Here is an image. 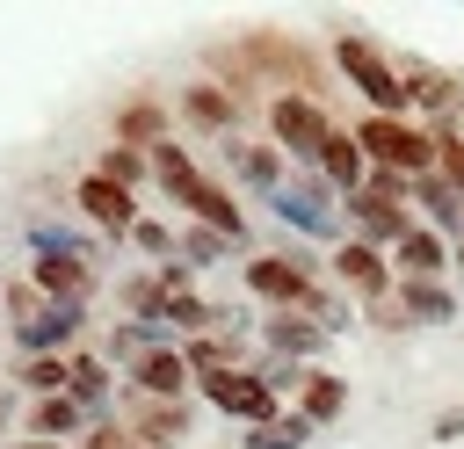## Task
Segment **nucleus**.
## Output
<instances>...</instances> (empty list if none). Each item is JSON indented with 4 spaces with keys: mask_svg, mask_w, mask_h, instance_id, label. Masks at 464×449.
Masks as SVG:
<instances>
[{
    "mask_svg": "<svg viewBox=\"0 0 464 449\" xmlns=\"http://www.w3.org/2000/svg\"><path fill=\"white\" fill-rule=\"evenodd\" d=\"M145 159H152V181H160V188H167L174 203H188L203 232H218V239H239V232H246L239 203H232V196H225L218 181H203V174H196V159H188V152H181L174 138H167V145H152Z\"/></svg>",
    "mask_w": 464,
    "mask_h": 449,
    "instance_id": "f257e3e1",
    "label": "nucleus"
},
{
    "mask_svg": "<svg viewBox=\"0 0 464 449\" xmlns=\"http://www.w3.org/2000/svg\"><path fill=\"white\" fill-rule=\"evenodd\" d=\"M334 65H341V72H348V87L370 101V116H406V109H413L406 72H399L370 36H341V43H334Z\"/></svg>",
    "mask_w": 464,
    "mask_h": 449,
    "instance_id": "f03ea898",
    "label": "nucleus"
},
{
    "mask_svg": "<svg viewBox=\"0 0 464 449\" xmlns=\"http://www.w3.org/2000/svg\"><path fill=\"white\" fill-rule=\"evenodd\" d=\"M355 145H362V159H377L384 174H406V181L435 174V138H428L420 123H406V116H362V123H355Z\"/></svg>",
    "mask_w": 464,
    "mask_h": 449,
    "instance_id": "7ed1b4c3",
    "label": "nucleus"
},
{
    "mask_svg": "<svg viewBox=\"0 0 464 449\" xmlns=\"http://www.w3.org/2000/svg\"><path fill=\"white\" fill-rule=\"evenodd\" d=\"M246 290H254V297H268V304H283V311H304V319H319V326L334 333L326 297L312 290V275H304L290 253H254V261H246Z\"/></svg>",
    "mask_w": 464,
    "mask_h": 449,
    "instance_id": "20e7f679",
    "label": "nucleus"
},
{
    "mask_svg": "<svg viewBox=\"0 0 464 449\" xmlns=\"http://www.w3.org/2000/svg\"><path fill=\"white\" fill-rule=\"evenodd\" d=\"M7 311H14V340H22V355H51L58 340H72V333H80V311H72V304L36 297L29 282H14V290H7Z\"/></svg>",
    "mask_w": 464,
    "mask_h": 449,
    "instance_id": "39448f33",
    "label": "nucleus"
},
{
    "mask_svg": "<svg viewBox=\"0 0 464 449\" xmlns=\"http://www.w3.org/2000/svg\"><path fill=\"white\" fill-rule=\"evenodd\" d=\"M268 130H276V152L312 159V167H319V152H326V138H334L326 109H319L312 94H276V101H268Z\"/></svg>",
    "mask_w": 464,
    "mask_h": 449,
    "instance_id": "423d86ee",
    "label": "nucleus"
},
{
    "mask_svg": "<svg viewBox=\"0 0 464 449\" xmlns=\"http://www.w3.org/2000/svg\"><path fill=\"white\" fill-rule=\"evenodd\" d=\"M196 384H203V398H210L225 420H246V427H268V420H276V391H268L261 369H210V377H196Z\"/></svg>",
    "mask_w": 464,
    "mask_h": 449,
    "instance_id": "0eeeda50",
    "label": "nucleus"
},
{
    "mask_svg": "<svg viewBox=\"0 0 464 449\" xmlns=\"http://www.w3.org/2000/svg\"><path fill=\"white\" fill-rule=\"evenodd\" d=\"M29 290L36 297H51V304H87V290H94V268L87 261H72V253H36L29 261Z\"/></svg>",
    "mask_w": 464,
    "mask_h": 449,
    "instance_id": "6e6552de",
    "label": "nucleus"
},
{
    "mask_svg": "<svg viewBox=\"0 0 464 449\" xmlns=\"http://www.w3.org/2000/svg\"><path fill=\"white\" fill-rule=\"evenodd\" d=\"M72 196H80V210H87L102 232H130V224H138V196H130V188H116L109 174H80V188H72Z\"/></svg>",
    "mask_w": 464,
    "mask_h": 449,
    "instance_id": "1a4fd4ad",
    "label": "nucleus"
},
{
    "mask_svg": "<svg viewBox=\"0 0 464 449\" xmlns=\"http://www.w3.org/2000/svg\"><path fill=\"white\" fill-rule=\"evenodd\" d=\"M334 275H341L355 297H370V304H384V290H392V268H384V253H377V246H362V239H348V246L334 253Z\"/></svg>",
    "mask_w": 464,
    "mask_h": 449,
    "instance_id": "9d476101",
    "label": "nucleus"
},
{
    "mask_svg": "<svg viewBox=\"0 0 464 449\" xmlns=\"http://www.w3.org/2000/svg\"><path fill=\"white\" fill-rule=\"evenodd\" d=\"M130 377H138V391H145L152 406H174V398H181V384H188L196 369H188V355H181V348H152Z\"/></svg>",
    "mask_w": 464,
    "mask_h": 449,
    "instance_id": "9b49d317",
    "label": "nucleus"
},
{
    "mask_svg": "<svg viewBox=\"0 0 464 449\" xmlns=\"http://www.w3.org/2000/svg\"><path fill=\"white\" fill-rule=\"evenodd\" d=\"M348 210H355V224H362V246H377V239H392V246H399V239L413 232V224H406V210H399L392 196L355 188V196H348Z\"/></svg>",
    "mask_w": 464,
    "mask_h": 449,
    "instance_id": "f8f14e48",
    "label": "nucleus"
},
{
    "mask_svg": "<svg viewBox=\"0 0 464 449\" xmlns=\"http://www.w3.org/2000/svg\"><path fill=\"white\" fill-rule=\"evenodd\" d=\"M116 145H130V152L167 145V109H160V101H123V109H116Z\"/></svg>",
    "mask_w": 464,
    "mask_h": 449,
    "instance_id": "ddd939ff",
    "label": "nucleus"
},
{
    "mask_svg": "<svg viewBox=\"0 0 464 449\" xmlns=\"http://www.w3.org/2000/svg\"><path fill=\"white\" fill-rule=\"evenodd\" d=\"M399 319H413V326H450V319H457V297H450L442 282H399Z\"/></svg>",
    "mask_w": 464,
    "mask_h": 449,
    "instance_id": "4468645a",
    "label": "nucleus"
},
{
    "mask_svg": "<svg viewBox=\"0 0 464 449\" xmlns=\"http://www.w3.org/2000/svg\"><path fill=\"white\" fill-rule=\"evenodd\" d=\"M392 261L406 268V282H435V268H442L450 253H442V239H435L428 224H413V232H406V239L392 246Z\"/></svg>",
    "mask_w": 464,
    "mask_h": 449,
    "instance_id": "2eb2a0df",
    "label": "nucleus"
},
{
    "mask_svg": "<svg viewBox=\"0 0 464 449\" xmlns=\"http://www.w3.org/2000/svg\"><path fill=\"white\" fill-rule=\"evenodd\" d=\"M261 340H268L276 355H290V362H297V355H319L326 326H319V319H304V311H297V319L283 311V319H268V326H261Z\"/></svg>",
    "mask_w": 464,
    "mask_h": 449,
    "instance_id": "dca6fc26",
    "label": "nucleus"
},
{
    "mask_svg": "<svg viewBox=\"0 0 464 449\" xmlns=\"http://www.w3.org/2000/svg\"><path fill=\"white\" fill-rule=\"evenodd\" d=\"M319 174H326L334 188H348V196L362 188V145H355V130H334V138H326V152H319Z\"/></svg>",
    "mask_w": 464,
    "mask_h": 449,
    "instance_id": "f3484780",
    "label": "nucleus"
},
{
    "mask_svg": "<svg viewBox=\"0 0 464 449\" xmlns=\"http://www.w3.org/2000/svg\"><path fill=\"white\" fill-rule=\"evenodd\" d=\"M225 152H232L239 181H254L261 196H276V188H283V152H276V145H239V138H232Z\"/></svg>",
    "mask_w": 464,
    "mask_h": 449,
    "instance_id": "a211bd4d",
    "label": "nucleus"
},
{
    "mask_svg": "<svg viewBox=\"0 0 464 449\" xmlns=\"http://www.w3.org/2000/svg\"><path fill=\"white\" fill-rule=\"evenodd\" d=\"M268 210H276L283 224H297V232H334V217H326L319 188H276V196H268Z\"/></svg>",
    "mask_w": 464,
    "mask_h": 449,
    "instance_id": "6ab92c4d",
    "label": "nucleus"
},
{
    "mask_svg": "<svg viewBox=\"0 0 464 449\" xmlns=\"http://www.w3.org/2000/svg\"><path fill=\"white\" fill-rule=\"evenodd\" d=\"M181 116H188L196 130H232V94L203 80V87H188V94H181Z\"/></svg>",
    "mask_w": 464,
    "mask_h": 449,
    "instance_id": "aec40b11",
    "label": "nucleus"
},
{
    "mask_svg": "<svg viewBox=\"0 0 464 449\" xmlns=\"http://www.w3.org/2000/svg\"><path fill=\"white\" fill-rule=\"evenodd\" d=\"M297 384H304V420H312V427H326V420L348 406V384H341V377H326V369H304Z\"/></svg>",
    "mask_w": 464,
    "mask_h": 449,
    "instance_id": "412c9836",
    "label": "nucleus"
},
{
    "mask_svg": "<svg viewBox=\"0 0 464 449\" xmlns=\"http://www.w3.org/2000/svg\"><path fill=\"white\" fill-rule=\"evenodd\" d=\"M65 398H72L80 413H94V406L109 398V369H102L94 355H72V377H65Z\"/></svg>",
    "mask_w": 464,
    "mask_h": 449,
    "instance_id": "4be33fe9",
    "label": "nucleus"
},
{
    "mask_svg": "<svg viewBox=\"0 0 464 449\" xmlns=\"http://www.w3.org/2000/svg\"><path fill=\"white\" fill-rule=\"evenodd\" d=\"M65 377H72V362H58V355H22V384H29L36 398H65Z\"/></svg>",
    "mask_w": 464,
    "mask_h": 449,
    "instance_id": "5701e85b",
    "label": "nucleus"
},
{
    "mask_svg": "<svg viewBox=\"0 0 464 449\" xmlns=\"http://www.w3.org/2000/svg\"><path fill=\"white\" fill-rule=\"evenodd\" d=\"M130 435H145L152 449H167V442H181V435H188V413H181V406H145Z\"/></svg>",
    "mask_w": 464,
    "mask_h": 449,
    "instance_id": "b1692460",
    "label": "nucleus"
},
{
    "mask_svg": "<svg viewBox=\"0 0 464 449\" xmlns=\"http://www.w3.org/2000/svg\"><path fill=\"white\" fill-rule=\"evenodd\" d=\"M304 442H312V420H304V413H290V420L276 413L268 427H254V435H246V449H304Z\"/></svg>",
    "mask_w": 464,
    "mask_h": 449,
    "instance_id": "393cba45",
    "label": "nucleus"
},
{
    "mask_svg": "<svg viewBox=\"0 0 464 449\" xmlns=\"http://www.w3.org/2000/svg\"><path fill=\"white\" fill-rule=\"evenodd\" d=\"M413 188H420V203H428V217H435V224H464V196H457L442 174H420Z\"/></svg>",
    "mask_w": 464,
    "mask_h": 449,
    "instance_id": "a878e982",
    "label": "nucleus"
},
{
    "mask_svg": "<svg viewBox=\"0 0 464 449\" xmlns=\"http://www.w3.org/2000/svg\"><path fill=\"white\" fill-rule=\"evenodd\" d=\"M406 87H413V101H428V109H450V101H457V80H450V72H428V65H413V58H406Z\"/></svg>",
    "mask_w": 464,
    "mask_h": 449,
    "instance_id": "bb28decb",
    "label": "nucleus"
},
{
    "mask_svg": "<svg viewBox=\"0 0 464 449\" xmlns=\"http://www.w3.org/2000/svg\"><path fill=\"white\" fill-rule=\"evenodd\" d=\"M145 167H152V159H145V152H130V145H109V152H102V167H94V174H109V181H116V188H138V181H145Z\"/></svg>",
    "mask_w": 464,
    "mask_h": 449,
    "instance_id": "cd10ccee",
    "label": "nucleus"
},
{
    "mask_svg": "<svg viewBox=\"0 0 464 449\" xmlns=\"http://www.w3.org/2000/svg\"><path fill=\"white\" fill-rule=\"evenodd\" d=\"M152 348H160V340H152V326H138V319L109 333V355H116V362H130V369H138V362H145Z\"/></svg>",
    "mask_w": 464,
    "mask_h": 449,
    "instance_id": "c85d7f7f",
    "label": "nucleus"
},
{
    "mask_svg": "<svg viewBox=\"0 0 464 449\" xmlns=\"http://www.w3.org/2000/svg\"><path fill=\"white\" fill-rule=\"evenodd\" d=\"M29 246H36V253H72V261H87V239L65 232V224H29Z\"/></svg>",
    "mask_w": 464,
    "mask_h": 449,
    "instance_id": "c756f323",
    "label": "nucleus"
},
{
    "mask_svg": "<svg viewBox=\"0 0 464 449\" xmlns=\"http://www.w3.org/2000/svg\"><path fill=\"white\" fill-rule=\"evenodd\" d=\"M80 420H87V413H80L72 398H44V406H36V435H72Z\"/></svg>",
    "mask_w": 464,
    "mask_h": 449,
    "instance_id": "7c9ffc66",
    "label": "nucleus"
},
{
    "mask_svg": "<svg viewBox=\"0 0 464 449\" xmlns=\"http://www.w3.org/2000/svg\"><path fill=\"white\" fill-rule=\"evenodd\" d=\"M225 246H232V239H218V232H203V224H196V232H181V246H174V253H181V261H218Z\"/></svg>",
    "mask_w": 464,
    "mask_h": 449,
    "instance_id": "2f4dec72",
    "label": "nucleus"
},
{
    "mask_svg": "<svg viewBox=\"0 0 464 449\" xmlns=\"http://www.w3.org/2000/svg\"><path fill=\"white\" fill-rule=\"evenodd\" d=\"M435 167H442V181L464 196V138H435Z\"/></svg>",
    "mask_w": 464,
    "mask_h": 449,
    "instance_id": "473e14b6",
    "label": "nucleus"
},
{
    "mask_svg": "<svg viewBox=\"0 0 464 449\" xmlns=\"http://www.w3.org/2000/svg\"><path fill=\"white\" fill-rule=\"evenodd\" d=\"M130 239H138L145 253H174V246H181V239H174L167 224H152V217H138V224H130Z\"/></svg>",
    "mask_w": 464,
    "mask_h": 449,
    "instance_id": "72a5a7b5",
    "label": "nucleus"
},
{
    "mask_svg": "<svg viewBox=\"0 0 464 449\" xmlns=\"http://www.w3.org/2000/svg\"><path fill=\"white\" fill-rule=\"evenodd\" d=\"M87 449H130V435H123V427H109V420H102V427H94V435H87Z\"/></svg>",
    "mask_w": 464,
    "mask_h": 449,
    "instance_id": "f704fd0d",
    "label": "nucleus"
},
{
    "mask_svg": "<svg viewBox=\"0 0 464 449\" xmlns=\"http://www.w3.org/2000/svg\"><path fill=\"white\" fill-rule=\"evenodd\" d=\"M435 435H442V442H457V435H464V413H442V420H435Z\"/></svg>",
    "mask_w": 464,
    "mask_h": 449,
    "instance_id": "c9c22d12",
    "label": "nucleus"
},
{
    "mask_svg": "<svg viewBox=\"0 0 464 449\" xmlns=\"http://www.w3.org/2000/svg\"><path fill=\"white\" fill-rule=\"evenodd\" d=\"M14 449H58V442H14Z\"/></svg>",
    "mask_w": 464,
    "mask_h": 449,
    "instance_id": "e433bc0d",
    "label": "nucleus"
},
{
    "mask_svg": "<svg viewBox=\"0 0 464 449\" xmlns=\"http://www.w3.org/2000/svg\"><path fill=\"white\" fill-rule=\"evenodd\" d=\"M457 261H464V253H457Z\"/></svg>",
    "mask_w": 464,
    "mask_h": 449,
    "instance_id": "4c0bfd02",
    "label": "nucleus"
}]
</instances>
